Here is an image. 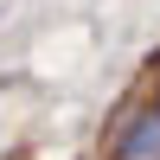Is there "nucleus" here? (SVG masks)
Masks as SVG:
<instances>
[{"label":"nucleus","instance_id":"nucleus-1","mask_svg":"<svg viewBox=\"0 0 160 160\" xmlns=\"http://www.w3.org/2000/svg\"><path fill=\"white\" fill-rule=\"evenodd\" d=\"M102 160H160V115L148 102L122 109V122L102 135Z\"/></svg>","mask_w":160,"mask_h":160},{"label":"nucleus","instance_id":"nucleus-2","mask_svg":"<svg viewBox=\"0 0 160 160\" xmlns=\"http://www.w3.org/2000/svg\"><path fill=\"white\" fill-rule=\"evenodd\" d=\"M141 102H148V109L160 115V71H154V90H148V96H141Z\"/></svg>","mask_w":160,"mask_h":160}]
</instances>
